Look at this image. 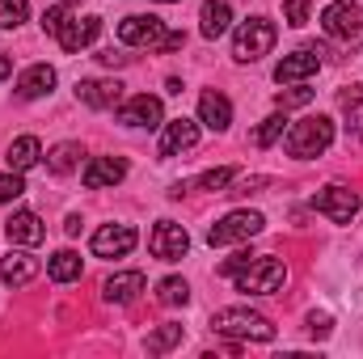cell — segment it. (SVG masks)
<instances>
[{
	"mask_svg": "<svg viewBox=\"0 0 363 359\" xmlns=\"http://www.w3.org/2000/svg\"><path fill=\"white\" fill-rule=\"evenodd\" d=\"M140 292H144V275H140V270H123V275L106 279V287H101V296H106L110 304H131Z\"/></svg>",
	"mask_w": 363,
	"mask_h": 359,
	"instance_id": "20",
	"label": "cell"
},
{
	"mask_svg": "<svg viewBox=\"0 0 363 359\" xmlns=\"http://www.w3.org/2000/svg\"><path fill=\"white\" fill-rule=\"evenodd\" d=\"M233 178H237V170H228V165H224V170H211V174H203V178L194 182V190H224Z\"/></svg>",
	"mask_w": 363,
	"mask_h": 359,
	"instance_id": "31",
	"label": "cell"
},
{
	"mask_svg": "<svg viewBox=\"0 0 363 359\" xmlns=\"http://www.w3.org/2000/svg\"><path fill=\"white\" fill-rule=\"evenodd\" d=\"M211 330L224 338H237V343H271L274 338V326L262 313H250V309H220L211 317Z\"/></svg>",
	"mask_w": 363,
	"mask_h": 359,
	"instance_id": "2",
	"label": "cell"
},
{
	"mask_svg": "<svg viewBox=\"0 0 363 359\" xmlns=\"http://www.w3.org/2000/svg\"><path fill=\"white\" fill-rule=\"evenodd\" d=\"M97 34H101V17H68V21H64V30H60L55 38H60V47H64V51H72V55H77L81 47H89Z\"/></svg>",
	"mask_w": 363,
	"mask_h": 359,
	"instance_id": "13",
	"label": "cell"
},
{
	"mask_svg": "<svg viewBox=\"0 0 363 359\" xmlns=\"http://www.w3.org/2000/svg\"><path fill=\"white\" fill-rule=\"evenodd\" d=\"M194 144H199V123H190V118H174V123H165V136H161V157L190 153Z\"/></svg>",
	"mask_w": 363,
	"mask_h": 359,
	"instance_id": "15",
	"label": "cell"
},
{
	"mask_svg": "<svg viewBox=\"0 0 363 359\" xmlns=\"http://www.w3.org/2000/svg\"><path fill=\"white\" fill-rule=\"evenodd\" d=\"M77 97L93 106V110H110V106H118V97H123V85L118 81H81L77 85Z\"/></svg>",
	"mask_w": 363,
	"mask_h": 359,
	"instance_id": "19",
	"label": "cell"
},
{
	"mask_svg": "<svg viewBox=\"0 0 363 359\" xmlns=\"http://www.w3.org/2000/svg\"><path fill=\"white\" fill-rule=\"evenodd\" d=\"M34 275H38V258L26 254V250H9V254L0 258V279H4L9 287H26Z\"/></svg>",
	"mask_w": 363,
	"mask_h": 359,
	"instance_id": "16",
	"label": "cell"
},
{
	"mask_svg": "<svg viewBox=\"0 0 363 359\" xmlns=\"http://www.w3.org/2000/svg\"><path fill=\"white\" fill-rule=\"evenodd\" d=\"M347 127L363 140V93H355V97L347 101Z\"/></svg>",
	"mask_w": 363,
	"mask_h": 359,
	"instance_id": "34",
	"label": "cell"
},
{
	"mask_svg": "<svg viewBox=\"0 0 363 359\" xmlns=\"http://www.w3.org/2000/svg\"><path fill=\"white\" fill-rule=\"evenodd\" d=\"M228 21H233L228 0H203V13H199V30H203V38H220V34L228 30Z\"/></svg>",
	"mask_w": 363,
	"mask_h": 359,
	"instance_id": "22",
	"label": "cell"
},
{
	"mask_svg": "<svg viewBox=\"0 0 363 359\" xmlns=\"http://www.w3.org/2000/svg\"><path fill=\"white\" fill-rule=\"evenodd\" d=\"M317 68H321V51H317V47H304V51H291V55L279 60L274 81H279V85H287V81H308V77H317Z\"/></svg>",
	"mask_w": 363,
	"mask_h": 359,
	"instance_id": "11",
	"label": "cell"
},
{
	"mask_svg": "<svg viewBox=\"0 0 363 359\" xmlns=\"http://www.w3.org/2000/svg\"><path fill=\"white\" fill-rule=\"evenodd\" d=\"M250 263H254V254H250V250H237L233 258H224L220 275H237V270H241V267H250Z\"/></svg>",
	"mask_w": 363,
	"mask_h": 359,
	"instance_id": "37",
	"label": "cell"
},
{
	"mask_svg": "<svg viewBox=\"0 0 363 359\" xmlns=\"http://www.w3.org/2000/svg\"><path fill=\"white\" fill-rule=\"evenodd\" d=\"M26 17H30V4L26 0H0V26L4 30H17Z\"/></svg>",
	"mask_w": 363,
	"mask_h": 359,
	"instance_id": "29",
	"label": "cell"
},
{
	"mask_svg": "<svg viewBox=\"0 0 363 359\" xmlns=\"http://www.w3.org/2000/svg\"><path fill=\"white\" fill-rule=\"evenodd\" d=\"M178 343H182V326H161L157 334H148L144 347H148V355H165V351H174Z\"/></svg>",
	"mask_w": 363,
	"mask_h": 359,
	"instance_id": "26",
	"label": "cell"
},
{
	"mask_svg": "<svg viewBox=\"0 0 363 359\" xmlns=\"http://www.w3.org/2000/svg\"><path fill=\"white\" fill-rule=\"evenodd\" d=\"M97 60H101V64H114V68H118V64H123V60H127V55H118V51H114V47H110V51H101V55H97Z\"/></svg>",
	"mask_w": 363,
	"mask_h": 359,
	"instance_id": "39",
	"label": "cell"
},
{
	"mask_svg": "<svg viewBox=\"0 0 363 359\" xmlns=\"http://www.w3.org/2000/svg\"><path fill=\"white\" fill-rule=\"evenodd\" d=\"M283 144H287V153L300 157V161L321 157V153L334 144V118H325V114H308V118H300V123L287 127Z\"/></svg>",
	"mask_w": 363,
	"mask_h": 359,
	"instance_id": "1",
	"label": "cell"
},
{
	"mask_svg": "<svg viewBox=\"0 0 363 359\" xmlns=\"http://www.w3.org/2000/svg\"><path fill=\"white\" fill-rule=\"evenodd\" d=\"M274 101H279V110H287V106H308V101H313V89H304V85H300V89H279Z\"/></svg>",
	"mask_w": 363,
	"mask_h": 359,
	"instance_id": "33",
	"label": "cell"
},
{
	"mask_svg": "<svg viewBox=\"0 0 363 359\" xmlns=\"http://www.w3.org/2000/svg\"><path fill=\"white\" fill-rule=\"evenodd\" d=\"M26 194V182L17 170H9V174H0V203H13V199H21Z\"/></svg>",
	"mask_w": 363,
	"mask_h": 359,
	"instance_id": "30",
	"label": "cell"
},
{
	"mask_svg": "<svg viewBox=\"0 0 363 359\" xmlns=\"http://www.w3.org/2000/svg\"><path fill=\"white\" fill-rule=\"evenodd\" d=\"M9 72H13V60H9V55H4V51H0V81H4V77H9Z\"/></svg>",
	"mask_w": 363,
	"mask_h": 359,
	"instance_id": "40",
	"label": "cell"
},
{
	"mask_svg": "<svg viewBox=\"0 0 363 359\" xmlns=\"http://www.w3.org/2000/svg\"><path fill=\"white\" fill-rule=\"evenodd\" d=\"M279 136H287V114H271V118H262V127L254 131V144H258V148H271Z\"/></svg>",
	"mask_w": 363,
	"mask_h": 359,
	"instance_id": "28",
	"label": "cell"
},
{
	"mask_svg": "<svg viewBox=\"0 0 363 359\" xmlns=\"http://www.w3.org/2000/svg\"><path fill=\"white\" fill-rule=\"evenodd\" d=\"M308 9H313V0H287V4H283L287 26H296V30H300V26L308 21Z\"/></svg>",
	"mask_w": 363,
	"mask_h": 359,
	"instance_id": "32",
	"label": "cell"
},
{
	"mask_svg": "<svg viewBox=\"0 0 363 359\" xmlns=\"http://www.w3.org/2000/svg\"><path fill=\"white\" fill-rule=\"evenodd\" d=\"M148 250H152V258H161V263H178V258H186V250H190V237H186L182 224L161 220V224L152 228V237H148Z\"/></svg>",
	"mask_w": 363,
	"mask_h": 359,
	"instance_id": "10",
	"label": "cell"
},
{
	"mask_svg": "<svg viewBox=\"0 0 363 359\" xmlns=\"http://www.w3.org/2000/svg\"><path fill=\"white\" fill-rule=\"evenodd\" d=\"M321 30H325L330 38H342V43L359 38V30H363L359 4H351V0H334V4L321 13Z\"/></svg>",
	"mask_w": 363,
	"mask_h": 359,
	"instance_id": "6",
	"label": "cell"
},
{
	"mask_svg": "<svg viewBox=\"0 0 363 359\" xmlns=\"http://www.w3.org/2000/svg\"><path fill=\"white\" fill-rule=\"evenodd\" d=\"M51 89H55V68H47V64H34V68H26V72H21V81H17V97H21V101L47 97Z\"/></svg>",
	"mask_w": 363,
	"mask_h": 359,
	"instance_id": "18",
	"label": "cell"
},
{
	"mask_svg": "<svg viewBox=\"0 0 363 359\" xmlns=\"http://www.w3.org/2000/svg\"><path fill=\"white\" fill-rule=\"evenodd\" d=\"M271 47H274V26L267 21V17H250V21H241V26H237V38H233V60L254 64V60H262Z\"/></svg>",
	"mask_w": 363,
	"mask_h": 359,
	"instance_id": "4",
	"label": "cell"
},
{
	"mask_svg": "<svg viewBox=\"0 0 363 359\" xmlns=\"http://www.w3.org/2000/svg\"><path fill=\"white\" fill-rule=\"evenodd\" d=\"M77 157H81V144H55L51 148V157H47V165H51V174H68L72 165H77Z\"/></svg>",
	"mask_w": 363,
	"mask_h": 359,
	"instance_id": "27",
	"label": "cell"
},
{
	"mask_svg": "<svg viewBox=\"0 0 363 359\" xmlns=\"http://www.w3.org/2000/svg\"><path fill=\"white\" fill-rule=\"evenodd\" d=\"M313 207H317L321 216H330L334 224H351V216L359 211V194L347 190V186H325V190L313 194Z\"/></svg>",
	"mask_w": 363,
	"mask_h": 359,
	"instance_id": "8",
	"label": "cell"
},
{
	"mask_svg": "<svg viewBox=\"0 0 363 359\" xmlns=\"http://www.w3.org/2000/svg\"><path fill=\"white\" fill-rule=\"evenodd\" d=\"M186 47V34L182 30H165V38L157 43V51H182Z\"/></svg>",
	"mask_w": 363,
	"mask_h": 359,
	"instance_id": "38",
	"label": "cell"
},
{
	"mask_svg": "<svg viewBox=\"0 0 363 359\" xmlns=\"http://www.w3.org/2000/svg\"><path fill=\"white\" fill-rule=\"evenodd\" d=\"M330 330H334L330 313H313V317H308V334H313V338H330Z\"/></svg>",
	"mask_w": 363,
	"mask_h": 359,
	"instance_id": "36",
	"label": "cell"
},
{
	"mask_svg": "<svg viewBox=\"0 0 363 359\" xmlns=\"http://www.w3.org/2000/svg\"><path fill=\"white\" fill-rule=\"evenodd\" d=\"M64 4H68V0H64Z\"/></svg>",
	"mask_w": 363,
	"mask_h": 359,
	"instance_id": "42",
	"label": "cell"
},
{
	"mask_svg": "<svg viewBox=\"0 0 363 359\" xmlns=\"http://www.w3.org/2000/svg\"><path fill=\"white\" fill-rule=\"evenodd\" d=\"M68 17H72V13H68L64 4H55V9H47V13H43V30H47V34H60Z\"/></svg>",
	"mask_w": 363,
	"mask_h": 359,
	"instance_id": "35",
	"label": "cell"
},
{
	"mask_svg": "<svg viewBox=\"0 0 363 359\" xmlns=\"http://www.w3.org/2000/svg\"><path fill=\"white\" fill-rule=\"evenodd\" d=\"M161 118H165V106H161V97H148V93H135L127 106H118L123 127H157Z\"/></svg>",
	"mask_w": 363,
	"mask_h": 359,
	"instance_id": "12",
	"label": "cell"
},
{
	"mask_svg": "<svg viewBox=\"0 0 363 359\" xmlns=\"http://www.w3.org/2000/svg\"><path fill=\"white\" fill-rule=\"evenodd\" d=\"M47 275H51L55 283H72V279H81V254H72V250L51 254V258H47Z\"/></svg>",
	"mask_w": 363,
	"mask_h": 359,
	"instance_id": "24",
	"label": "cell"
},
{
	"mask_svg": "<svg viewBox=\"0 0 363 359\" xmlns=\"http://www.w3.org/2000/svg\"><path fill=\"white\" fill-rule=\"evenodd\" d=\"M4 237H9L13 245H38V241L47 237V228H43V220H38L34 211H13V216L4 220Z\"/></svg>",
	"mask_w": 363,
	"mask_h": 359,
	"instance_id": "14",
	"label": "cell"
},
{
	"mask_svg": "<svg viewBox=\"0 0 363 359\" xmlns=\"http://www.w3.org/2000/svg\"><path fill=\"white\" fill-rule=\"evenodd\" d=\"M157 300H161V304H169V309H174V304H186V300H190V287H186V279H178V275L161 279V283H157Z\"/></svg>",
	"mask_w": 363,
	"mask_h": 359,
	"instance_id": "25",
	"label": "cell"
},
{
	"mask_svg": "<svg viewBox=\"0 0 363 359\" xmlns=\"http://www.w3.org/2000/svg\"><path fill=\"white\" fill-rule=\"evenodd\" d=\"M157 4H174V0H157Z\"/></svg>",
	"mask_w": 363,
	"mask_h": 359,
	"instance_id": "41",
	"label": "cell"
},
{
	"mask_svg": "<svg viewBox=\"0 0 363 359\" xmlns=\"http://www.w3.org/2000/svg\"><path fill=\"white\" fill-rule=\"evenodd\" d=\"M135 228L131 224H101L97 233H93L89 250L97 254V258H123V254H131L135 250Z\"/></svg>",
	"mask_w": 363,
	"mask_h": 359,
	"instance_id": "9",
	"label": "cell"
},
{
	"mask_svg": "<svg viewBox=\"0 0 363 359\" xmlns=\"http://www.w3.org/2000/svg\"><path fill=\"white\" fill-rule=\"evenodd\" d=\"M199 118H203L211 131H224V127L233 123V101H228L224 93H211V89H207L203 97H199Z\"/></svg>",
	"mask_w": 363,
	"mask_h": 359,
	"instance_id": "21",
	"label": "cell"
},
{
	"mask_svg": "<svg viewBox=\"0 0 363 359\" xmlns=\"http://www.w3.org/2000/svg\"><path fill=\"white\" fill-rule=\"evenodd\" d=\"M38 157H43V148H38V140L34 136H21V140H13L9 144V170H17V174H26V170H34L38 165Z\"/></svg>",
	"mask_w": 363,
	"mask_h": 359,
	"instance_id": "23",
	"label": "cell"
},
{
	"mask_svg": "<svg viewBox=\"0 0 363 359\" xmlns=\"http://www.w3.org/2000/svg\"><path fill=\"white\" fill-rule=\"evenodd\" d=\"M267 228V220H262V211H228L224 220H216L211 228H207V245L216 250V245H233V241H250V237H258Z\"/></svg>",
	"mask_w": 363,
	"mask_h": 359,
	"instance_id": "5",
	"label": "cell"
},
{
	"mask_svg": "<svg viewBox=\"0 0 363 359\" xmlns=\"http://www.w3.org/2000/svg\"><path fill=\"white\" fill-rule=\"evenodd\" d=\"M118 38L127 47H152L157 51V43L165 38V21L152 17V13H131V17L118 21Z\"/></svg>",
	"mask_w": 363,
	"mask_h": 359,
	"instance_id": "7",
	"label": "cell"
},
{
	"mask_svg": "<svg viewBox=\"0 0 363 359\" xmlns=\"http://www.w3.org/2000/svg\"><path fill=\"white\" fill-rule=\"evenodd\" d=\"M233 279H237V292H245V296H274V292L287 283V267H283L279 258H267V254L258 258V254H254V263L241 267Z\"/></svg>",
	"mask_w": 363,
	"mask_h": 359,
	"instance_id": "3",
	"label": "cell"
},
{
	"mask_svg": "<svg viewBox=\"0 0 363 359\" xmlns=\"http://www.w3.org/2000/svg\"><path fill=\"white\" fill-rule=\"evenodd\" d=\"M127 178V161L123 157H97L85 165V186L89 190H101V186H118Z\"/></svg>",
	"mask_w": 363,
	"mask_h": 359,
	"instance_id": "17",
	"label": "cell"
}]
</instances>
